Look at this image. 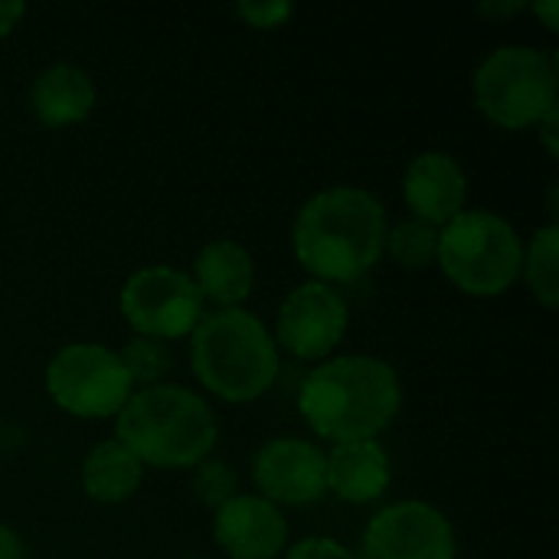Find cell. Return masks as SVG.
<instances>
[{
  "instance_id": "obj_3",
  "label": "cell",
  "mask_w": 559,
  "mask_h": 559,
  "mask_svg": "<svg viewBox=\"0 0 559 559\" xmlns=\"http://www.w3.org/2000/svg\"><path fill=\"white\" fill-rule=\"evenodd\" d=\"M219 423L210 403L177 383L134 390L115 416V442L151 468H193L213 455Z\"/></svg>"
},
{
  "instance_id": "obj_28",
  "label": "cell",
  "mask_w": 559,
  "mask_h": 559,
  "mask_svg": "<svg viewBox=\"0 0 559 559\" xmlns=\"http://www.w3.org/2000/svg\"><path fill=\"white\" fill-rule=\"evenodd\" d=\"M527 3H521V0H514V3H485V7H478L485 16H491V13H501V16H511V13H518V10H524Z\"/></svg>"
},
{
  "instance_id": "obj_11",
  "label": "cell",
  "mask_w": 559,
  "mask_h": 559,
  "mask_svg": "<svg viewBox=\"0 0 559 559\" xmlns=\"http://www.w3.org/2000/svg\"><path fill=\"white\" fill-rule=\"evenodd\" d=\"M255 495L275 508H308L324 498V452L295 436L269 439L252 459Z\"/></svg>"
},
{
  "instance_id": "obj_2",
  "label": "cell",
  "mask_w": 559,
  "mask_h": 559,
  "mask_svg": "<svg viewBox=\"0 0 559 559\" xmlns=\"http://www.w3.org/2000/svg\"><path fill=\"white\" fill-rule=\"evenodd\" d=\"M403 409L400 373L370 354H344L321 360L298 390V413L308 429L331 442L377 439Z\"/></svg>"
},
{
  "instance_id": "obj_4",
  "label": "cell",
  "mask_w": 559,
  "mask_h": 559,
  "mask_svg": "<svg viewBox=\"0 0 559 559\" xmlns=\"http://www.w3.org/2000/svg\"><path fill=\"white\" fill-rule=\"evenodd\" d=\"M190 370L223 403H255L278 380L282 357L265 321L246 308L210 311L190 334Z\"/></svg>"
},
{
  "instance_id": "obj_10",
  "label": "cell",
  "mask_w": 559,
  "mask_h": 559,
  "mask_svg": "<svg viewBox=\"0 0 559 559\" xmlns=\"http://www.w3.org/2000/svg\"><path fill=\"white\" fill-rule=\"evenodd\" d=\"M449 518L426 501H396L367 524L357 559H455Z\"/></svg>"
},
{
  "instance_id": "obj_12",
  "label": "cell",
  "mask_w": 559,
  "mask_h": 559,
  "mask_svg": "<svg viewBox=\"0 0 559 559\" xmlns=\"http://www.w3.org/2000/svg\"><path fill=\"white\" fill-rule=\"evenodd\" d=\"M213 540L229 559H278L288 550V521L282 508L239 491L213 511Z\"/></svg>"
},
{
  "instance_id": "obj_17",
  "label": "cell",
  "mask_w": 559,
  "mask_h": 559,
  "mask_svg": "<svg viewBox=\"0 0 559 559\" xmlns=\"http://www.w3.org/2000/svg\"><path fill=\"white\" fill-rule=\"evenodd\" d=\"M141 478H144V465L115 439L92 445L88 455L82 459V472H79L82 491L95 504L131 501L141 488Z\"/></svg>"
},
{
  "instance_id": "obj_15",
  "label": "cell",
  "mask_w": 559,
  "mask_h": 559,
  "mask_svg": "<svg viewBox=\"0 0 559 559\" xmlns=\"http://www.w3.org/2000/svg\"><path fill=\"white\" fill-rule=\"evenodd\" d=\"M190 278L203 305H213V311L242 308L255 288V262L242 242L213 239L197 252Z\"/></svg>"
},
{
  "instance_id": "obj_19",
  "label": "cell",
  "mask_w": 559,
  "mask_h": 559,
  "mask_svg": "<svg viewBox=\"0 0 559 559\" xmlns=\"http://www.w3.org/2000/svg\"><path fill=\"white\" fill-rule=\"evenodd\" d=\"M383 252H390V259L400 269H409V272L429 269V265H436L439 229H432L429 223H419V219L409 216V219H403V223H396V226L386 229Z\"/></svg>"
},
{
  "instance_id": "obj_13",
  "label": "cell",
  "mask_w": 559,
  "mask_h": 559,
  "mask_svg": "<svg viewBox=\"0 0 559 559\" xmlns=\"http://www.w3.org/2000/svg\"><path fill=\"white\" fill-rule=\"evenodd\" d=\"M403 200L413 219L442 229L468 203V177L449 151H423L403 174Z\"/></svg>"
},
{
  "instance_id": "obj_25",
  "label": "cell",
  "mask_w": 559,
  "mask_h": 559,
  "mask_svg": "<svg viewBox=\"0 0 559 559\" xmlns=\"http://www.w3.org/2000/svg\"><path fill=\"white\" fill-rule=\"evenodd\" d=\"M23 16H26V3L23 0H0V39L10 36Z\"/></svg>"
},
{
  "instance_id": "obj_14",
  "label": "cell",
  "mask_w": 559,
  "mask_h": 559,
  "mask_svg": "<svg viewBox=\"0 0 559 559\" xmlns=\"http://www.w3.org/2000/svg\"><path fill=\"white\" fill-rule=\"evenodd\" d=\"M393 465L377 439L341 442L324 455V485L344 504H373L390 491Z\"/></svg>"
},
{
  "instance_id": "obj_5",
  "label": "cell",
  "mask_w": 559,
  "mask_h": 559,
  "mask_svg": "<svg viewBox=\"0 0 559 559\" xmlns=\"http://www.w3.org/2000/svg\"><path fill=\"white\" fill-rule=\"evenodd\" d=\"M524 242L504 216L491 210H462L439 229L436 265L472 298H498L521 278Z\"/></svg>"
},
{
  "instance_id": "obj_26",
  "label": "cell",
  "mask_w": 559,
  "mask_h": 559,
  "mask_svg": "<svg viewBox=\"0 0 559 559\" xmlns=\"http://www.w3.org/2000/svg\"><path fill=\"white\" fill-rule=\"evenodd\" d=\"M26 550H23V540L13 527L0 524V559H23Z\"/></svg>"
},
{
  "instance_id": "obj_7",
  "label": "cell",
  "mask_w": 559,
  "mask_h": 559,
  "mask_svg": "<svg viewBox=\"0 0 559 559\" xmlns=\"http://www.w3.org/2000/svg\"><path fill=\"white\" fill-rule=\"evenodd\" d=\"M46 393L56 409L75 419H115L134 386L118 350L92 341L66 344L46 364Z\"/></svg>"
},
{
  "instance_id": "obj_23",
  "label": "cell",
  "mask_w": 559,
  "mask_h": 559,
  "mask_svg": "<svg viewBox=\"0 0 559 559\" xmlns=\"http://www.w3.org/2000/svg\"><path fill=\"white\" fill-rule=\"evenodd\" d=\"M282 559H357L354 550H347L341 540L334 537H305L298 544H292Z\"/></svg>"
},
{
  "instance_id": "obj_29",
  "label": "cell",
  "mask_w": 559,
  "mask_h": 559,
  "mask_svg": "<svg viewBox=\"0 0 559 559\" xmlns=\"http://www.w3.org/2000/svg\"><path fill=\"white\" fill-rule=\"evenodd\" d=\"M183 559H200V557H183Z\"/></svg>"
},
{
  "instance_id": "obj_1",
  "label": "cell",
  "mask_w": 559,
  "mask_h": 559,
  "mask_svg": "<svg viewBox=\"0 0 559 559\" xmlns=\"http://www.w3.org/2000/svg\"><path fill=\"white\" fill-rule=\"evenodd\" d=\"M386 206L364 187H328L305 200L292 223L295 262L324 285L364 278L386 246Z\"/></svg>"
},
{
  "instance_id": "obj_9",
  "label": "cell",
  "mask_w": 559,
  "mask_h": 559,
  "mask_svg": "<svg viewBox=\"0 0 559 559\" xmlns=\"http://www.w3.org/2000/svg\"><path fill=\"white\" fill-rule=\"evenodd\" d=\"M350 328V308L344 295L324 282L295 285L275 318V344L288 350L295 360L321 364L328 360Z\"/></svg>"
},
{
  "instance_id": "obj_6",
  "label": "cell",
  "mask_w": 559,
  "mask_h": 559,
  "mask_svg": "<svg viewBox=\"0 0 559 559\" xmlns=\"http://www.w3.org/2000/svg\"><path fill=\"white\" fill-rule=\"evenodd\" d=\"M557 92V56L524 43L498 46L472 75L475 108L504 131L537 128V121L559 105Z\"/></svg>"
},
{
  "instance_id": "obj_8",
  "label": "cell",
  "mask_w": 559,
  "mask_h": 559,
  "mask_svg": "<svg viewBox=\"0 0 559 559\" xmlns=\"http://www.w3.org/2000/svg\"><path fill=\"white\" fill-rule=\"evenodd\" d=\"M118 308L134 337H151L160 344L190 337L206 314L190 272L170 265H144L131 272L121 285Z\"/></svg>"
},
{
  "instance_id": "obj_27",
  "label": "cell",
  "mask_w": 559,
  "mask_h": 559,
  "mask_svg": "<svg viewBox=\"0 0 559 559\" xmlns=\"http://www.w3.org/2000/svg\"><path fill=\"white\" fill-rule=\"evenodd\" d=\"M531 10H534V16H540V20H544V26H547L550 33H557L559 29V0H540V3H534Z\"/></svg>"
},
{
  "instance_id": "obj_20",
  "label": "cell",
  "mask_w": 559,
  "mask_h": 559,
  "mask_svg": "<svg viewBox=\"0 0 559 559\" xmlns=\"http://www.w3.org/2000/svg\"><path fill=\"white\" fill-rule=\"evenodd\" d=\"M128 380L134 390H147V386H160L167 383V373L174 370V354L167 344L151 341V337H131L121 350H118Z\"/></svg>"
},
{
  "instance_id": "obj_16",
  "label": "cell",
  "mask_w": 559,
  "mask_h": 559,
  "mask_svg": "<svg viewBox=\"0 0 559 559\" xmlns=\"http://www.w3.org/2000/svg\"><path fill=\"white\" fill-rule=\"evenodd\" d=\"M95 82L82 66L52 62L36 72L29 82V111L43 128H72L82 124L95 108Z\"/></svg>"
},
{
  "instance_id": "obj_21",
  "label": "cell",
  "mask_w": 559,
  "mask_h": 559,
  "mask_svg": "<svg viewBox=\"0 0 559 559\" xmlns=\"http://www.w3.org/2000/svg\"><path fill=\"white\" fill-rule=\"evenodd\" d=\"M190 491L193 498L210 508V511H219L226 501H233L239 495V475L229 462L223 459H203L200 465H193V481H190Z\"/></svg>"
},
{
  "instance_id": "obj_22",
  "label": "cell",
  "mask_w": 559,
  "mask_h": 559,
  "mask_svg": "<svg viewBox=\"0 0 559 559\" xmlns=\"http://www.w3.org/2000/svg\"><path fill=\"white\" fill-rule=\"evenodd\" d=\"M295 7L288 0H249L236 3V16L252 29H278L292 20Z\"/></svg>"
},
{
  "instance_id": "obj_24",
  "label": "cell",
  "mask_w": 559,
  "mask_h": 559,
  "mask_svg": "<svg viewBox=\"0 0 559 559\" xmlns=\"http://www.w3.org/2000/svg\"><path fill=\"white\" fill-rule=\"evenodd\" d=\"M537 134H540V141H544V147H547V154L557 160L559 157V108L554 111H547L540 121H537Z\"/></svg>"
},
{
  "instance_id": "obj_18",
  "label": "cell",
  "mask_w": 559,
  "mask_h": 559,
  "mask_svg": "<svg viewBox=\"0 0 559 559\" xmlns=\"http://www.w3.org/2000/svg\"><path fill=\"white\" fill-rule=\"evenodd\" d=\"M521 278L527 282L531 295L554 311L559 305V226L547 223L534 233V239L524 246Z\"/></svg>"
}]
</instances>
